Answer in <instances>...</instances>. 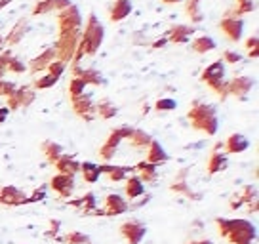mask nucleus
Masks as SVG:
<instances>
[{
  "mask_svg": "<svg viewBox=\"0 0 259 244\" xmlns=\"http://www.w3.org/2000/svg\"><path fill=\"white\" fill-rule=\"evenodd\" d=\"M103 36H105L103 25L99 23L96 14H90L86 27H84V33H80V40H78L76 52H74L73 63H80V59L84 56H94L101 46Z\"/></svg>",
  "mask_w": 259,
  "mask_h": 244,
  "instance_id": "1",
  "label": "nucleus"
},
{
  "mask_svg": "<svg viewBox=\"0 0 259 244\" xmlns=\"http://www.w3.org/2000/svg\"><path fill=\"white\" fill-rule=\"evenodd\" d=\"M215 221H218L219 235L227 238L231 244H251L257 236L255 225L248 220H223V218H219Z\"/></svg>",
  "mask_w": 259,
  "mask_h": 244,
  "instance_id": "2",
  "label": "nucleus"
},
{
  "mask_svg": "<svg viewBox=\"0 0 259 244\" xmlns=\"http://www.w3.org/2000/svg\"><path fill=\"white\" fill-rule=\"evenodd\" d=\"M189 122L194 130L204 132L208 136H213L218 132V113L211 105H206V103H200V101H194L193 107L189 109Z\"/></svg>",
  "mask_w": 259,
  "mask_h": 244,
  "instance_id": "3",
  "label": "nucleus"
},
{
  "mask_svg": "<svg viewBox=\"0 0 259 244\" xmlns=\"http://www.w3.org/2000/svg\"><path fill=\"white\" fill-rule=\"evenodd\" d=\"M78 40H80V31H61L59 33V38L56 42V57L63 63H69L73 61L74 52H76V46H78Z\"/></svg>",
  "mask_w": 259,
  "mask_h": 244,
  "instance_id": "4",
  "label": "nucleus"
},
{
  "mask_svg": "<svg viewBox=\"0 0 259 244\" xmlns=\"http://www.w3.org/2000/svg\"><path fill=\"white\" fill-rule=\"evenodd\" d=\"M57 27H59V33L61 31H82L80 10L71 4L69 8L57 12Z\"/></svg>",
  "mask_w": 259,
  "mask_h": 244,
  "instance_id": "5",
  "label": "nucleus"
},
{
  "mask_svg": "<svg viewBox=\"0 0 259 244\" xmlns=\"http://www.w3.org/2000/svg\"><path fill=\"white\" fill-rule=\"evenodd\" d=\"M120 233L130 244H139L147 235V227L145 223H141L139 220H130L120 225Z\"/></svg>",
  "mask_w": 259,
  "mask_h": 244,
  "instance_id": "6",
  "label": "nucleus"
},
{
  "mask_svg": "<svg viewBox=\"0 0 259 244\" xmlns=\"http://www.w3.org/2000/svg\"><path fill=\"white\" fill-rule=\"evenodd\" d=\"M221 31L225 33V36L231 42H238L242 38V31H244V19L242 17H233V16H225L221 19Z\"/></svg>",
  "mask_w": 259,
  "mask_h": 244,
  "instance_id": "7",
  "label": "nucleus"
},
{
  "mask_svg": "<svg viewBox=\"0 0 259 244\" xmlns=\"http://www.w3.org/2000/svg\"><path fill=\"white\" fill-rule=\"evenodd\" d=\"M32 101H34V92L29 86H21V88H16L8 96V105L6 107L10 111H16L21 107H29Z\"/></svg>",
  "mask_w": 259,
  "mask_h": 244,
  "instance_id": "8",
  "label": "nucleus"
},
{
  "mask_svg": "<svg viewBox=\"0 0 259 244\" xmlns=\"http://www.w3.org/2000/svg\"><path fill=\"white\" fill-rule=\"evenodd\" d=\"M71 101H73L74 113L78 114L80 118H84L86 122H90V120H94V118H96V103L92 101V96H88V94H82V96L71 99Z\"/></svg>",
  "mask_w": 259,
  "mask_h": 244,
  "instance_id": "9",
  "label": "nucleus"
},
{
  "mask_svg": "<svg viewBox=\"0 0 259 244\" xmlns=\"http://www.w3.org/2000/svg\"><path fill=\"white\" fill-rule=\"evenodd\" d=\"M128 208H130V204L126 202L120 195H109L105 198L103 206H101L99 210H94V212H97L99 216H118V214L128 212Z\"/></svg>",
  "mask_w": 259,
  "mask_h": 244,
  "instance_id": "10",
  "label": "nucleus"
},
{
  "mask_svg": "<svg viewBox=\"0 0 259 244\" xmlns=\"http://www.w3.org/2000/svg\"><path fill=\"white\" fill-rule=\"evenodd\" d=\"M0 204L21 206V204H27V195H25V191L14 187V185H4V187H0Z\"/></svg>",
  "mask_w": 259,
  "mask_h": 244,
  "instance_id": "11",
  "label": "nucleus"
},
{
  "mask_svg": "<svg viewBox=\"0 0 259 244\" xmlns=\"http://www.w3.org/2000/svg\"><path fill=\"white\" fill-rule=\"evenodd\" d=\"M253 86H255V80L251 76H235L233 80H229V96L246 98Z\"/></svg>",
  "mask_w": 259,
  "mask_h": 244,
  "instance_id": "12",
  "label": "nucleus"
},
{
  "mask_svg": "<svg viewBox=\"0 0 259 244\" xmlns=\"http://www.w3.org/2000/svg\"><path fill=\"white\" fill-rule=\"evenodd\" d=\"M50 185H52V189H54L59 196L69 198L74 191V179H73V176H67V174H57V176L52 178Z\"/></svg>",
  "mask_w": 259,
  "mask_h": 244,
  "instance_id": "13",
  "label": "nucleus"
},
{
  "mask_svg": "<svg viewBox=\"0 0 259 244\" xmlns=\"http://www.w3.org/2000/svg\"><path fill=\"white\" fill-rule=\"evenodd\" d=\"M248 147H250V141H248V138L242 136V134H233V136H229L227 141L223 143V149H225L227 153H231V155L244 153Z\"/></svg>",
  "mask_w": 259,
  "mask_h": 244,
  "instance_id": "14",
  "label": "nucleus"
},
{
  "mask_svg": "<svg viewBox=\"0 0 259 244\" xmlns=\"http://www.w3.org/2000/svg\"><path fill=\"white\" fill-rule=\"evenodd\" d=\"M194 34V29L189 25H176L168 31V42L174 44H187Z\"/></svg>",
  "mask_w": 259,
  "mask_h": 244,
  "instance_id": "15",
  "label": "nucleus"
},
{
  "mask_svg": "<svg viewBox=\"0 0 259 244\" xmlns=\"http://www.w3.org/2000/svg\"><path fill=\"white\" fill-rule=\"evenodd\" d=\"M134 172H138V178L143 181V183H154L158 179V166L147 162V160H141L134 166Z\"/></svg>",
  "mask_w": 259,
  "mask_h": 244,
  "instance_id": "16",
  "label": "nucleus"
},
{
  "mask_svg": "<svg viewBox=\"0 0 259 244\" xmlns=\"http://www.w3.org/2000/svg\"><path fill=\"white\" fill-rule=\"evenodd\" d=\"M97 166H99V172L107 174L114 183L116 181H126L128 174L134 172V168H130V166H111V164H97Z\"/></svg>",
  "mask_w": 259,
  "mask_h": 244,
  "instance_id": "17",
  "label": "nucleus"
},
{
  "mask_svg": "<svg viewBox=\"0 0 259 244\" xmlns=\"http://www.w3.org/2000/svg\"><path fill=\"white\" fill-rule=\"evenodd\" d=\"M56 59V48L52 46V48L44 50L40 56L34 57L31 61V65H29V69H31V73H40V71H46L48 69V65Z\"/></svg>",
  "mask_w": 259,
  "mask_h": 244,
  "instance_id": "18",
  "label": "nucleus"
},
{
  "mask_svg": "<svg viewBox=\"0 0 259 244\" xmlns=\"http://www.w3.org/2000/svg\"><path fill=\"white\" fill-rule=\"evenodd\" d=\"M168 153L164 151V147L158 141H151V145L147 147V162L154 164V166H160V164L168 162Z\"/></svg>",
  "mask_w": 259,
  "mask_h": 244,
  "instance_id": "19",
  "label": "nucleus"
},
{
  "mask_svg": "<svg viewBox=\"0 0 259 244\" xmlns=\"http://www.w3.org/2000/svg\"><path fill=\"white\" fill-rule=\"evenodd\" d=\"M223 78H225V65H223L221 59L215 61V63H211V65H208L202 71V82H206V84L223 80Z\"/></svg>",
  "mask_w": 259,
  "mask_h": 244,
  "instance_id": "20",
  "label": "nucleus"
},
{
  "mask_svg": "<svg viewBox=\"0 0 259 244\" xmlns=\"http://www.w3.org/2000/svg\"><path fill=\"white\" fill-rule=\"evenodd\" d=\"M132 0H114V4L111 6V12H109V17L111 21H122L132 14Z\"/></svg>",
  "mask_w": 259,
  "mask_h": 244,
  "instance_id": "21",
  "label": "nucleus"
},
{
  "mask_svg": "<svg viewBox=\"0 0 259 244\" xmlns=\"http://www.w3.org/2000/svg\"><path fill=\"white\" fill-rule=\"evenodd\" d=\"M56 168L59 170V174H67V176H74L76 172H80V162L74 160V156L71 155H61L57 158Z\"/></svg>",
  "mask_w": 259,
  "mask_h": 244,
  "instance_id": "22",
  "label": "nucleus"
},
{
  "mask_svg": "<svg viewBox=\"0 0 259 244\" xmlns=\"http://www.w3.org/2000/svg\"><path fill=\"white\" fill-rule=\"evenodd\" d=\"M141 195H145V183L138 176L126 178V196H128L130 200H134V198H138Z\"/></svg>",
  "mask_w": 259,
  "mask_h": 244,
  "instance_id": "23",
  "label": "nucleus"
},
{
  "mask_svg": "<svg viewBox=\"0 0 259 244\" xmlns=\"http://www.w3.org/2000/svg\"><path fill=\"white\" fill-rule=\"evenodd\" d=\"M227 164H229L227 153L211 151L210 158H208V172H210V174H219V172L227 170Z\"/></svg>",
  "mask_w": 259,
  "mask_h": 244,
  "instance_id": "24",
  "label": "nucleus"
},
{
  "mask_svg": "<svg viewBox=\"0 0 259 244\" xmlns=\"http://www.w3.org/2000/svg\"><path fill=\"white\" fill-rule=\"evenodd\" d=\"M25 33H27V19H19V21L12 27V31L8 33V36L4 38V44H8V46L19 44V42L23 40Z\"/></svg>",
  "mask_w": 259,
  "mask_h": 244,
  "instance_id": "25",
  "label": "nucleus"
},
{
  "mask_svg": "<svg viewBox=\"0 0 259 244\" xmlns=\"http://www.w3.org/2000/svg\"><path fill=\"white\" fill-rule=\"evenodd\" d=\"M40 149H42V153H44V156H46L52 164H56L57 158L63 155V147L59 145V143H56L54 139H46V141L42 143Z\"/></svg>",
  "mask_w": 259,
  "mask_h": 244,
  "instance_id": "26",
  "label": "nucleus"
},
{
  "mask_svg": "<svg viewBox=\"0 0 259 244\" xmlns=\"http://www.w3.org/2000/svg\"><path fill=\"white\" fill-rule=\"evenodd\" d=\"M73 78H80L86 86H88V84L99 86V84H103V82H105L99 71H96V69H82V67H80V71H78V74H76V76H73Z\"/></svg>",
  "mask_w": 259,
  "mask_h": 244,
  "instance_id": "27",
  "label": "nucleus"
},
{
  "mask_svg": "<svg viewBox=\"0 0 259 244\" xmlns=\"http://www.w3.org/2000/svg\"><path fill=\"white\" fill-rule=\"evenodd\" d=\"M215 40L211 38V36H206V34H202V36H196L193 42H191V48L196 52V54H206V52H211V50H215Z\"/></svg>",
  "mask_w": 259,
  "mask_h": 244,
  "instance_id": "28",
  "label": "nucleus"
},
{
  "mask_svg": "<svg viewBox=\"0 0 259 244\" xmlns=\"http://www.w3.org/2000/svg\"><path fill=\"white\" fill-rule=\"evenodd\" d=\"M130 143H132V147H136V149H147V147L151 145V141H153V138L147 134V132L143 130H132V134H130Z\"/></svg>",
  "mask_w": 259,
  "mask_h": 244,
  "instance_id": "29",
  "label": "nucleus"
},
{
  "mask_svg": "<svg viewBox=\"0 0 259 244\" xmlns=\"http://www.w3.org/2000/svg\"><path fill=\"white\" fill-rule=\"evenodd\" d=\"M116 113H118V109H116L114 103H111L109 99H101L96 105V116H99V118L109 120V118H114Z\"/></svg>",
  "mask_w": 259,
  "mask_h": 244,
  "instance_id": "30",
  "label": "nucleus"
},
{
  "mask_svg": "<svg viewBox=\"0 0 259 244\" xmlns=\"http://www.w3.org/2000/svg\"><path fill=\"white\" fill-rule=\"evenodd\" d=\"M202 0H185V12L191 17L193 23H200L202 21V10H200Z\"/></svg>",
  "mask_w": 259,
  "mask_h": 244,
  "instance_id": "31",
  "label": "nucleus"
},
{
  "mask_svg": "<svg viewBox=\"0 0 259 244\" xmlns=\"http://www.w3.org/2000/svg\"><path fill=\"white\" fill-rule=\"evenodd\" d=\"M80 172H82V176H84V181H86V183H96L97 179H99V176H101L99 166L94 162H82Z\"/></svg>",
  "mask_w": 259,
  "mask_h": 244,
  "instance_id": "32",
  "label": "nucleus"
},
{
  "mask_svg": "<svg viewBox=\"0 0 259 244\" xmlns=\"http://www.w3.org/2000/svg\"><path fill=\"white\" fill-rule=\"evenodd\" d=\"M71 204H73L74 208H78V210H82V212H94L96 210V204H97L96 195H94V193H86L84 196L73 200Z\"/></svg>",
  "mask_w": 259,
  "mask_h": 244,
  "instance_id": "33",
  "label": "nucleus"
},
{
  "mask_svg": "<svg viewBox=\"0 0 259 244\" xmlns=\"http://www.w3.org/2000/svg\"><path fill=\"white\" fill-rule=\"evenodd\" d=\"M208 88H210L221 101L229 98V82H227L225 78H223V80H218V82H211V84H208Z\"/></svg>",
  "mask_w": 259,
  "mask_h": 244,
  "instance_id": "34",
  "label": "nucleus"
},
{
  "mask_svg": "<svg viewBox=\"0 0 259 244\" xmlns=\"http://www.w3.org/2000/svg\"><path fill=\"white\" fill-rule=\"evenodd\" d=\"M255 10V2L253 0H244V2H236L235 6V14H227V16H233V17H240L244 14H250Z\"/></svg>",
  "mask_w": 259,
  "mask_h": 244,
  "instance_id": "35",
  "label": "nucleus"
},
{
  "mask_svg": "<svg viewBox=\"0 0 259 244\" xmlns=\"http://www.w3.org/2000/svg\"><path fill=\"white\" fill-rule=\"evenodd\" d=\"M238 196L242 198V202H251V200H257V187H255L253 183H250V185H244V187L240 189Z\"/></svg>",
  "mask_w": 259,
  "mask_h": 244,
  "instance_id": "36",
  "label": "nucleus"
},
{
  "mask_svg": "<svg viewBox=\"0 0 259 244\" xmlns=\"http://www.w3.org/2000/svg\"><path fill=\"white\" fill-rule=\"evenodd\" d=\"M52 12H54V2L52 0H40L32 8V16H46V14H52Z\"/></svg>",
  "mask_w": 259,
  "mask_h": 244,
  "instance_id": "37",
  "label": "nucleus"
},
{
  "mask_svg": "<svg viewBox=\"0 0 259 244\" xmlns=\"http://www.w3.org/2000/svg\"><path fill=\"white\" fill-rule=\"evenodd\" d=\"M84 90H86V84L80 78H71V82H69V96H71V99L82 96Z\"/></svg>",
  "mask_w": 259,
  "mask_h": 244,
  "instance_id": "38",
  "label": "nucleus"
},
{
  "mask_svg": "<svg viewBox=\"0 0 259 244\" xmlns=\"http://www.w3.org/2000/svg\"><path fill=\"white\" fill-rule=\"evenodd\" d=\"M61 240H63L65 244H88L90 242L88 236L78 233V231H71V233H69V235H65Z\"/></svg>",
  "mask_w": 259,
  "mask_h": 244,
  "instance_id": "39",
  "label": "nucleus"
},
{
  "mask_svg": "<svg viewBox=\"0 0 259 244\" xmlns=\"http://www.w3.org/2000/svg\"><path fill=\"white\" fill-rule=\"evenodd\" d=\"M57 76H54V74H44V76H40L38 80L34 82V88H38V90H46V88H52L54 84H57Z\"/></svg>",
  "mask_w": 259,
  "mask_h": 244,
  "instance_id": "40",
  "label": "nucleus"
},
{
  "mask_svg": "<svg viewBox=\"0 0 259 244\" xmlns=\"http://www.w3.org/2000/svg\"><path fill=\"white\" fill-rule=\"evenodd\" d=\"M176 107H178V101L170 98L158 99V101L154 103V109H156V111H162V113H164V111H174Z\"/></svg>",
  "mask_w": 259,
  "mask_h": 244,
  "instance_id": "41",
  "label": "nucleus"
},
{
  "mask_svg": "<svg viewBox=\"0 0 259 244\" xmlns=\"http://www.w3.org/2000/svg\"><path fill=\"white\" fill-rule=\"evenodd\" d=\"M65 69H67V63L59 61V59H54V61L48 65V69H46V71H48L50 74H54V76H57V78H59V76L63 74Z\"/></svg>",
  "mask_w": 259,
  "mask_h": 244,
  "instance_id": "42",
  "label": "nucleus"
},
{
  "mask_svg": "<svg viewBox=\"0 0 259 244\" xmlns=\"http://www.w3.org/2000/svg\"><path fill=\"white\" fill-rule=\"evenodd\" d=\"M6 71H8V73H23V71H25L23 61H21L19 57L12 56L8 59V67H6Z\"/></svg>",
  "mask_w": 259,
  "mask_h": 244,
  "instance_id": "43",
  "label": "nucleus"
},
{
  "mask_svg": "<svg viewBox=\"0 0 259 244\" xmlns=\"http://www.w3.org/2000/svg\"><path fill=\"white\" fill-rule=\"evenodd\" d=\"M257 44H259L257 34H253V36H250V38L246 40V48H248V56H250L251 59H257Z\"/></svg>",
  "mask_w": 259,
  "mask_h": 244,
  "instance_id": "44",
  "label": "nucleus"
},
{
  "mask_svg": "<svg viewBox=\"0 0 259 244\" xmlns=\"http://www.w3.org/2000/svg\"><path fill=\"white\" fill-rule=\"evenodd\" d=\"M221 61H227V63H238V61H242V56H240L238 52H235V50H225Z\"/></svg>",
  "mask_w": 259,
  "mask_h": 244,
  "instance_id": "45",
  "label": "nucleus"
},
{
  "mask_svg": "<svg viewBox=\"0 0 259 244\" xmlns=\"http://www.w3.org/2000/svg\"><path fill=\"white\" fill-rule=\"evenodd\" d=\"M14 90H16V84H14V82L6 80V78H0V96H6V98H8Z\"/></svg>",
  "mask_w": 259,
  "mask_h": 244,
  "instance_id": "46",
  "label": "nucleus"
},
{
  "mask_svg": "<svg viewBox=\"0 0 259 244\" xmlns=\"http://www.w3.org/2000/svg\"><path fill=\"white\" fill-rule=\"evenodd\" d=\"M10 57H12V54H10V52H4V54L0 56V78H4V74L8 73V71H6V67H8Z\"/></svg>",
  "mask_w": 259,
  "mask_h": 244,
  "instance_id": "47",
  "label": "nucleus"
},
{
  "mask_svg": "<svg viewBox=\"0 0 259 244\" xmlns=\"http://www.w3.org/2000/svg\"><path fill=\"white\" fill-rule=\"evenodd\" d=\"M54 2V12H61V10L69 8L73 2L71 0H52Z\"/></svg>",
  "mask_w": 259,
  "mask_h": 244,
  "instance_id": "48",
  "label": "nucleus"
},
{
  "mask_svg": "<svg viewBox=\"0 0 259 244\" xmlns=\"http://www.w3.org/2000/svg\"><path fill=\"white\" fill-rule=\"evenodd\" d=\"M44 196H46L44 189H38V191H34L31 196H27V202H38V200H42Z\"/></svg>",
  "mask_w": 259,
  "mask_h": 244,
  "instance_id": "49",
  "label": "nucleus"
},
{
  "mask_svg": "<svg viewBox=\"0 0 259 244\" xmlns=\"http://www.w3.org/2000/svg\"><path fill=\"white\" fill-rule=\"evenodd\" d=\"M242 204H244L242 198H240L238 195H235V196H233V200H231V208H233V210H236V208H240Z\"/></svg>",
  "mask_w": 259,
  "mask_h": 244,
  "instance_id": "50",
  "label": "nucleus"
},
{
  "mask_svg": "<svg viewBox=\"0 0 259 244\" xmlns=\"http://www.w3.org/2000/svg\"><path fill=\"white\" fill-rule=\"evenodd\" d=\"M8 114H10V109L8 107H0V124L8 118Z\"/></svg>",
  "mask_w": 259,
  "mask_h": 244,
  "instance_id": "51",
  "label": "nucleus"
},
{
  "mask_svg": "<svg viewBox=\"0 0 259 244\" xmlns=\"http://www.w3.org/2000/svg\"><path fill=\"white\" fill-rule=\"evenodd\" d=\"M166 42H168V38H166V36H164V38H158V40L153 42V48H162Z\"/></svg>",
  "mask_w": 259,
  "mask_h": 244,
  "instance_id": "52",
  "label": "nucleus"
},
{
  "mask_svg": "<svg viewBox=\"0 0 259 244\" xmlns=\"http://www.w3.org/2000/svg\"><path fill=\"white\" fill-rule=\"evenodd\" d=\"M59 225H61V223H59V221H52V231H48V235L52 236V235H56L57 233V227H59Z\"/></svg>",
  "mask_w": 259,
  "mask_h": 244,
  "instance_id": "53",
  "label": "nucleus"
},
{
  "mask_svg": "<svg viewBox=\"0 0 259 244\" xmlns=\"http://www.w3.org/2000/svg\"><path fill=\"white\" fill-rule=\"evenodd\" d=\"M164 4H178V2H183V0H162Z\"/></svg>",
  "mask_w": 259,
  "mask_h": 244,
  "instance_id": "54",
  "label": "nucleus"
},
{
  "mask_svg": "<svg viewBox=\"0 0 259 244\" xmlns=\"http://www.w3.org/2000/svg\"><path fill=\"white\" fill-rule=\"evenodd\" d=\"M4 46H6V44H4V36H2V34H0V50L4 48Z\"/></svg>",
  "mask_w": 259,
  "mask_h": 244,
  "instance_id": "55",
  "label": "nucleus"
},
{
  "mask_svg": "<svg viewBox=\"0 0 259 244\" xmlns=\"http://www.w3.org/2000/svg\"><path fill=\"white\" fill-rule=\"evenodd\" d=\"M189 244H211L210 240H198V242H189Z\"/></svg>",
  "mask_w": 259,
  "mask_h": 244,
  "instance_id": "56",
  "label": "nucleus"
},
{
  "mask_svg": "<svg viewBox=\"0 0 259 244\" xmlns=\"http://www.w3.org/2000/svg\"><path fill=\"white\" fill-rule=\"evenodd\" d=\"M236 2H244V0H236Z\"/></svg>",
  "mask_w": 259,
  "mask_h": 244,
  "instance_id": "57",
  "label": "nucleus"
},
{
  "mask_svg": "<svg viewBox=\"0 0 259 244\" xmlns=\"http://www.w3.org/2000/svg\"><path fill=\"white\" fill-rule=\"evenodd\" d=\"M36 2H40V0H36Z\"/></svg>",
  "mask_w": 259,
  "mask_h": 244,
  "instance_id": "58",
  "label": "nucleus"
}]
</instances>
